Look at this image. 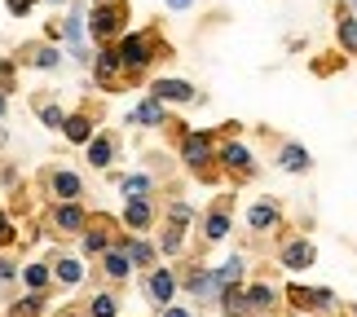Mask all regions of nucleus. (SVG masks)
Returning a JSON list of instances; mask_svg holds the SVG:
<instances>
[{"mask_svg": "<svg viewBox=\"0 0 357 317\" xmlns=\"http://www.w3.org/2000/svg\"><path fill=\"white\" fill-rule=\"evenodd\" d=\"M181 132V163L199 181H221V168H216V132H199L185 128V123H172Z\"/></svg>", "mask_w": 357, "mask_h": 317, "instance_id": "obj_1", "label": "nucleus"}, {"mask_svg": "<svg viewBox=\"0 0 357 317\" xmlns=\"http://www.w3.org/2000/svg\"><path fill=\"white\" fill-rule=\"evenodd\" d=\"M115 53H119L123 75H128V84H132V79H142L150 66H155V58L168 53V45H159V31H123Z\"/></svg>", "mask_w": 357, "mask_h": 317, "instance_id": "obj_2", "label": "nucleus"}, {"mask_svg": "<svg viewBox=\"0 0 357 317\" xmlns=\"http://www.w3.org/2000/svg\"><path fill=\"white\" fill-rule=\"evenodd\" d=\"M84 22L93 26V40L111 45V40H119L123 31H128V0H93Z\"/></svg>", "mask_w": 357, "mask_h": 317, "instance_id": "obj_3", "label": "nucleus"}, {"mask_svg": "<svg viewBox=\"0 0 357 317\" xmlns=\"http://www.w3.org/2000/svg\"><path fill=\"white\" fill-rule=\"evenodd\" d=\"M216 163H221V176H229L234 185H247L256 176V159L252 150H247L243 141H234V137H225L221 146H216Z\"/></svg>", "mask_w": 357, "mask_h": 317, "instance_id": "obj_4", "label": "nucleus"}, {"mask_svg": "<svg viewBox=\"0 0 357 317\" xmlns=\"http://www.w3.org/2000/svg\"><path fill=\"white\" fill-rule=\"evenodd\" d=\"M282 300L291 304L296 313H326L335 304V291H326V286H300V282H291L282 291Z\"/></svg>", "mask_w": 357, "mask_h": 317, "instance_id": "obj_5", "label": "nucleus"}, {"mask_svg": "<svg viewBox=\"0 0 357 317\" xmlns=\"http://www.w3.org/2000/svg\"><path fill=\"white\" fill-rule=\"evenodd\" d=\"M282 225H287V216L273 199H260V203L247 208V229H252L256 238H273V233H282Z\"/></svg>", "mask_w": 357, "mask_h": 317, "instance_id": "obj_6", "label": "nucleus"}, {"mask_svg": "<svg viewBox=\"0 0 357 317\" xmlns=\"http://www.w3.org/2000/svg\"><path fill=\"white\" fill-rule=\"evenodd\" d=\"M115 229H119V225H115L111 216H93L89 225L79 229V233H84V238H79V247H84V256H102L111 242H119L123 233H115Z\"/></svg>", "mask_w": 357, "mask_h": 317, "instance_id": "obj_7", "label": "nucleus"}, {"mask_svg": "<svg viewBox=\"0 0 357 317\" xmlns=\"http://www.w3.org/2000/svg\"><path fill=\"white\" fill-rule=\"evenodd\" d=\"M93 75H98V84H102L106 93H115V88L128 84V75H123V62H119L115 49H98V53H93Z\"/></svg>", "mask_w": 357, "mask_h": 317, "instance_id": "obj_8", "label": "nucleus"}, {"mask_svg": "<svg viewBox=\"0 0 357 317\" xmlns=\"http://www.w3.org/2000/svg\"><path fill=\"white\" fill-rule=\"evenodd\" d=\"M176 286H185V291L195 295L199 304H203V300H212L216 291H221V286H216V273H212L208 265H190V269L181 273V278H176Z\"/></svg>", "mask_w": 357, "mask_h": 317, "instance_id": "obj_9", "label": "nucleus"}, {"mask_svg": "<svg viewBox=\"0 0 357 317\" xmlns=\"http://www.w3.org/2000/svg\"><path fill=\"white\" fill-rule=\"evenodd\" d=\"M278 260H282V269H291V273L313 269V260H318V247H313L309 238H287V242L278 247Z\"/></svg>", "mask_w": 357, "mask_h": 317, "instance_id": "obj_10", "label": "nucleus"}, {"mask_svg": "<svg viewBox=\"0 0 357 317\" xmlns=\"http://www.w3.org/2000/svg\"><path fill=\"white\" fill-rule=\"evenodd\" d=\"M155 225V199L150 194H128V203H123V229L142 233Z\"/></svg>", "mask_w": 357, "mask_h": 317, "instance_id": "obj_11", "label": "nucleus"}, {"mask_svg": "<svg viewBox=\"0 0 357 317\" xmlns=\"http://www.w3.org/2000/svg\"><path fill=\"white\" fill-rule=\"evenodd\" d=\"M146 295H150V304H172V295H176V269H163V265H150V278H146Z\"/></svg>", "mask_w": 357, "mask_h": 317, "instance_id": "obj_12", "label": "nucleus"}, {"mask_svg": "<svg viewBox=\"0 0 357 317\" xmlns=\"http://www.w3.org/2000/svg\"><path fill=\"white\" fill-rule=\"evenodd\" d=\"M229 225H234V216H229V199H216L208 208V216H203V238H208V242H225Z\"/></svg>", "mask_w": 357, "mask_h": 317, "instance_id": "obj_13", "label": "nucleus"}, {"mask_svg": "<svg viewBox=\"0 0 357 317\" xmlns=\"http://www.w3.org/2000/svg\"><path fill=\"white\" fill-rule=\"evenodd\" d=\"M45 181H49V194L58 203H79V199H84V181H79L75 172H66V168H53Z\"/></svg>", "mask_w": 357, "mask_h": 317, "instance_id": "obj_14", "label": "nucleus"}, {"mask_svg": "<svg viewBox=\"0 0 357 317\" xmlns=\"http://www.w3.org/2000/svg\"><path fill=\"white\" fill-rule=\"evenodd\" d=\"M150 93H155L159 102H176V106H185V102H203V93L195 88V84H185V79H155L150 84Z\"/></svg>", "mask_w": 357, "mask_h": 317, "instance_id": "obj_15", "label": "nucleus"}, {"mask_svg": "<svg viewBox=\"0 0 357 317\" xmlns=\"http://www.w3.org/2000/svg\"><path fill=\"white\" fill-rule=\"evenodd\" d=\"M243 291H247V309H252V317H269L282 304V291L269 286V282H252V286H243Z\"/></svg>", "mask_w": 357, "mask_h": 317, "instance_id": "obj_16", "label": "nucleus"}, {"mask_svg": "<svg viewBox=\"0 0 357 317\" xmlns=\"http://www.w3.org/2000/svg\"><path fill=\"white\" fill-rule=\"evenodd\" d=\"M128 123H137V128H163V123H168V102H159L155 93H150L142 106L128 110Z\"/></svg>", "mask_w": 357, "mask_h": 317, "instance_id": "obj_17", "label": "nucleus"}, {"mask_svg": "<svg viewBox=\"0 0 357 317\" xmlns=\"http://www.w3.org/2000/svg\"><path fill=\"white\" fill-rule=\"evenodd\" d=\"M102 273H106L111 282H128V273H132V260H128V252H123L119 242L102 252Z\"/></svg>", "mask_w": 357, "mask_h": 317, "instance_id": "obj_18", "label": "nucleus"}, {"mask_svg": "<svg viewBox=\"0 0 357 317\" xmlns=\"http://www.w3.org/2000/svg\"><path fill=\"white\" fill-rule=\"evenodd\" d=\"M84 225H89V216H84L79 203H58V208H53V229L58 233H79Z\"/></svg>", "mask_w": 357, "mask_h": 317, "instance_id": "obj_19", "label": "nucleus"}, {"mask_svg": "<svg viewBox=\"0 0 357 317\" xmlns=\"http://www.w3.org/2000/svg\"><path fill=\"white\" fill-rule=\"evenodd\" d=\"M278 168H282V172H309V168H313V155H309L300 141H282V146H278Z\"/></svg>", "mask_w": 357, "mask_h": 317, "instance_id": "obj_20", "label": "nucleus"}, {"mask_svg": "<svg viewBox=\"0 0 357 317\" xmlns=\"http://www.w3.org/2000/svg\"><path fill=\"white\" fill-rule=\"evenodd\" d=\"M335 45L349 53V58H357V18L349 9H335Z\"/></svg>", "mask_w": 357, "mask_h": 317, "instance_id": "obj_21", "label": "nucleus"}, {"mask_svg": "<svg viewBox=\"0 0 357 317\" xmlns=\"http://www.w3.org/2000/svg\"><path fill=\"white\" fill-rule=\"evenodd\" d=\"M221 317H252V309H247V291H243V282L234 286H221Z\"/></svg>", "mask_w": 357, "mask_h": 317, "instance_id": "obj_22", "label": "nucleus"}, {"mask_svg": "<svg viewBox=\"0 0 357 317\" xmlns=\"http://www.w3.org/2000/svg\"><path fill=\"white\" fill-rule=\"evenodd\" d=\"M89 163L93 168H111V159H115V137L111 132H98V137H89Z\"/></svg>", "mask_w": 357, "mask_h": 317, "instance_id": "obj_23", "label": "nucleus"}, {"mask_svg": "<svg viewBox=\"0 0 357 317\" xmlns=\"http://www.w3.org/2000/svg\"><path fill=\"white\" fill-rule=\"evenodd\" d=\"M62 132H66V141L84 146L89 137H93V115H89V110H79V115H66V119H62Z\"/></svg>", "mask_w": 357, "mask_h": 317, "instance_id": "obj_24", "label": "nucleus"}, {"mask_svg": "<svg viewBox=\"0 0 357 317\" xmlns=\"http://www.w3.org/2000/svg\"><path fill=\"white\" fill-rule=\"evenodd\" d=\"M84 18H89V9H75L71 18H66V40H71V49H75V58H84L89 62V49H84Z\"/></svg>", "mask_w": 357, "mask_h": 317, "instance_id": "obj_25", "label": "nucleus"}, {"mask_svg": "<svg viewBox=\"0 0 357 317\" xmlns=\"http://www.w3.org/2000/svg\"><path fill=\"white\" fill-rule=\"evenodd\" d=\"M111 247H115V242H111ZM119 247L128 252L132 269H150V265H155V247H150V242H142V238H119Z\"/></svg>", "mask_w": 357, "mask_h": 317, "instance_id": "obj_26", "label": "nucleus"}, {"mask_svg": "<svg viewBox=\"0 0 357 317\" xmlns=\"http://www.w3.org/2000/svg\"><path fill=\"white\" fill-rule=\"evenodd\" d=\"M159 252L163 256H181L185 252V225H163V233H159Z\"/></svg>", "mask_w": 357, "mask_h": 317, "instance_id": "obj_27", "label": "nucleus"}, {"mask_svg": "<svg viewBox=\"0 0 357 317\" xmlns=\"http://www.w3.org/2000/svg\"><path fill=\"white\" fill-rule=\"evenodd\" d=\"M26 62L40 66V71H53V66L62 62V53L53 49V45H31V49H26Z\"/></svg>", "mask_w": 357, "mask_h": 317, "instance_id": "obj_28", "label": "nucleus"}, {"mask_svg": "<svg viewBox=\"0 0 357 317\" xmlns=\"http://www.w3.org/2000/svg\"><path fill=\"white\" fill-rule=\"evenodd\" d=\"M216 273V286H234V282H243V273H247V265H243V256H229L221 269H212Z\"/></svg>", "mask_w": 357, "mask_h": 317, "instance_id": "obj_29", "label": "nucleus"}, {"mask_svg": "<svg viewBox=\"0 0 357 317\" xmlns=\"http://www.w3.org/2000/svg\"><path fill=\"white\" fill-rule=\"evenodd\" d=\"M53 278H58L62 286H75L79 278H84V265H79V260H71V256H66V260H58V265H53Z\"/></svg>", "mask_w": 357, "mask_h": 317, "instance_id": "obj_30", "label": "nucleus"}, {"mask_svg": "<svg viewBox=\"0 0 357 317\" xmlns=\"http://www.w3.org/2000/svg\"><path fill=\"white\" fill-rule=\"evenodd\" d=\"M84 313H89V317H115V313H119V300H115L111 291H98V295L89 300Z\"/></svg>", "mask_w": 357, "mask_h": 317, "instance_id": "obj_31", "label": "nucleus"}, {"mask_svg": "<svg viewBox=\"0 0 357 317\" xmlns=\"http://www.w3.org/2000/svg\"><path fill=\"white\" fill-rule=\"evenodd\" d=\"M40 313H45V295L40 291H31L26 300H18V304L9 309V317H40Z\"/></svg>", "mask_w": 357, "mask_h": 317, "instance_id": "obj_32", "label": "nucleus"}, {"mask_svg": "<svg viewBox=\"0 0 357 317\" xmlns=\"http://www.w3.org/2000/svg\"><path fill=\"white\" fill-rule=\"evenodd\" d=\"M22 278H26V286H31V291H45L53 273H49V265H26V269H22Z\"/></svg>", "mask_w": 357, "mask_h": 317, "instance_id": "obj_33", "label": "nucleus"}, {"mask_svg": "<svg viewBox=\"0 0 357 317\" xmlns=\"http://www.w3.org/2000/svg\"><path fill=\"white\" fill-rule=\"evenodd\" d=\"M168 220H172V225H190V220H195V208L181 203V199H172L168 203Z\"/></svg>", "mask_w": 357, "mask_h": 317, "instance_id": "obj_34", "label": "nucleus"}, {"mask_svg": "<svg viewBox=\"0 0 357 317\" xmlns=\"http://www.w3.org/2000/svg\"><path fill=\"white\" fill-rule=\"evenodd\" d=\"M119 190H123V194H150L155 185H150V176H123Z\"/></svg>", "mask_w": 357, "mask_h": 317, "instance_id": "obj_35", "label": "nucleus"}, {"mask_svg": "<svg viewBox=\"0 0 357 317\" xmlns=\"http://www.w3.org/2000/svg\"><path fill=\"white\" fill-rule=\"evenodd\" d=\"M40 119H45L49 123V128H62V106H53V102H40Z\"/></svg>", "mask_w": 357, "mask_h": 317, "instance_id": "obj_36", "label": "nucleus"}, {"mask_svg": "<svg viewBox=\"0 0 357 317\" xmlns=\"http://www.w3.org/2000/svg\"><path fill=\"white\" fill-rule=\"evenodd\" d=\"M5 5H9V13H18V18H22V13H31L36 0H5Z\"/></svg>", "mask_w": 357, "mask_h": 317, "instance_id": "obj_37", "label": "nucleus"}, {"mask_svg": "<svg viewBox=\"0 0 357 317\" xmlns=\"http://www.w3.org/2000/svg\"><path fill=\"white\" fill-rule=\"evenodd\" d=\"M5 242H13V225H9V216L0 212V247H5Z\"/></svg>", "mask_w": 357, "mask_h": 317, "instance_id": "obj_38", "label": "nucleus"}, {"mask_svg": "<svg viewBox=\"0 0 357 317\" xmlns=\"http://www.w3.org/2000/svg\"><path fill=\"white\" fill-rule=\"evenodd\" d=\"M13 273H18V265H13V260H0V282H9Z\"/></svg>", "mask_w": 357, "mask_h": 317, "instance_id": "obj_39", "label": "nucleus"}, {"mask_svg": "<svg viewBox=\"0 0 357 317\" xmlns=\"http://www.w3.org/2000/svg\"><path fill=\"white\" fill-rule=\"evenodd\" d=\"M168 9H176V13H185V9H195V0H163Z\"/></svg>", "mask_w": 357, "mask_h": 317, "instance_id": "obj_40", "label": "nucleus"}, {"mask_svg": "<svg viewBox=\"0 0 357 317\" xmlns=\"http://www.w3.org/2000/svg\"><path fill=\"white\" fill-rule=\"evenodd\" d=\"M163 317H190L185 309H176V304H163Z\"/></svg>", "mask_w": 357, "mask_h": 317, "instance_id": "obj_41", "label": "nucleus"}, {"mask_svg": "<svg viewBox=\"0 0 357 317\" xmlns=\"http://www.w3.org/2000/svg\"><path fill=\"white\" fill-rule=\"evenodd\" d=\"M349 317H357V304H349Z\"/></svg>", "mask_w": 357, "mask_h": 317, "instance_id": "obj_42", "label": "nucleus"}, {"mask_svg": "<svg viewBox=\"0 0 357 317\" xmlns=\"http://www.w3.org/2000/svg\"><path fill=\"white\" fill-rule=\"evenodd\" d=\"M0 110H5V98H0Z\"/></svg>", "mask_w": 357, "mask_h": 317, "instance_id": "obj_43", "label": "nucleus"}, {"mask_svg": "<svg viewBox=\"0 0 357 317\" xmlns=\"http://www.w3.org/2000/svg\"><path fill=\"white\" fill-rule=\"evenodd\" d=\"M75 317H79V313H75ZM84 317H89V313H84Z\"/></svg>", "mask_w": 357, "mask_h": 317, "instance_id": "obj_44", "label": "nucleus"}, {"mask_svg": "<svg viewBox=\"0 0 357 317\" xmlns=\"http://www.w3.org/2000/svg\"><path fill=\"white\" fill-rule=\"evenodd\" d=\"M269 317H273V313H269Z\"/></svg>", "mask_w": 357, "mask_h": 317, "instance_id": "obj_45", "label": "nucleus"}]
</instances>
